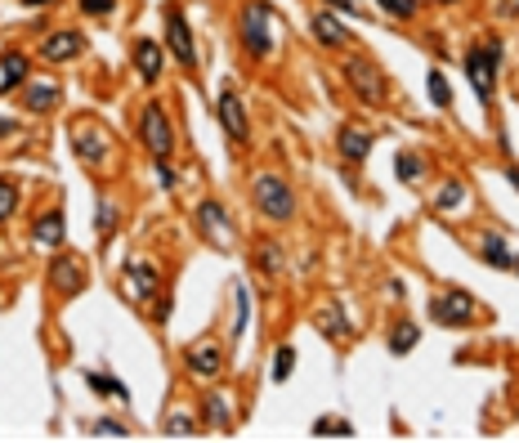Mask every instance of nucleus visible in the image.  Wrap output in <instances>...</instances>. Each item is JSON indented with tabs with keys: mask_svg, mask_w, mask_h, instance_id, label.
<instances>
[{
	"mask_svg": "<svg viewBox=\"0 0 519 443\" xmlns=\"http://www.w3.org/2000/svg\"><path fill=\"white\" fill-rule=\"evenodd\" d=\"M72 54H81V31H54V36L45 41V59L49 63H63Z\"/></svg>",
	"mask_w": 519,
	"mask_h": 443,
	"instance_id": "ddd939ff",
	"label": "nucleus"
},
{
	"mask_svg": "<svg viewBox=\"0 0 519 443\" xmlns=\"http://www.w3.org/2000/svg\"><path fill=\"white\" fill-rule=\"evenodd\" d=\"M31 242H36L41 251L63 247V215H59V211H49L45 219H36V229H31Z\"/></svg>",
	"mask_w": 519,
	"mask_h": 443,
	"instance_id": "9b49d317",
	"label": "nucleus"
},
{
	"mask_svg": "<svg viewBox=\"0 0 519 443\" xmlns=\"http://www.w3.org/2000/svg\"><path fill=\"white\" fill-rule=\"evenodd\" d=\"M497 67H501V41H488L483 49H470V54H465V76H470L479 99H493Z\"/></svg>",
	"mask_w": 519,
	"mask_h": 443,
	"instance_id": "f257e3e1",
	"label": "nucleus"
},
{
	"mask_svg": "<svg viewBox=\"0 0 519 443\" xmlns=\"http://www.w3.org/2000/svg\"><path fill=\"white\" fill-rule=\"evenodd\" d=\"M412 345H416V327H394L390 349H394V354H403V349H412Z\"/></svg>",
	"mask_w": 519,
	"mask_h": 443,
	"instance_id": "bb28decb",
	"label": "nucleus"
},
{
	"mask_svg": "<svg viewBox=\"0 0 519 443\" xmlns=\"http://www.w3.org/2000/svg\"><path fill=\"white\" fill-rule=\"evenodd\" d=\"M296 367V349H278V363H273V381H287Z\"/></svg>",
	"mask_w": 519,
	"mask_h": 443,
	"instance_id": "cd10ccee",
	"label": "nucleus"
},
{
	"mask_svg": "<svg viewBox=\"0 0 519 443\" xmlns=\"http://www.w3.org/2000/svg\"><path fill=\"white\" fill-rule=\"evenodd\" d=\"M394 170H398V179H408V184H412V179H421V161H416L412 152H403V157L394 161Z\"/></svg>",
	"mask_w": 519,
	"mask_h": 443,
	"instance_id": "a878e982",
	"label": "nucleus"
},
{
	"mask_svg": "<svg viewBox=\"0 0 519 443\" xmlns=\"http://www.w3.org/2000/svg\"><path fill=\"white\" fill-rule=\"evenodd\" d=\"M94 434H104V439H112V434H116V439H121L126 430H121L116 421H99V425H94Z\"/></svg>",
	"mask_w": 519,
	"mask_h": 443,
	"instance_id": "473e14b6",
	"label": "nucleus"
},
{
	"mask_svg": "<svg viewBox=\"0 0 519 443\" xmlns=\"http://www.w3.org/2000/svg\"><path fill=\"white\" fill-rule=\"evenodd\" d=\"M0 134H14V121H9V116H0Z\"/></svg>",
	"mask_w": 519,
	"mask_h": 443,
	"instance_id": "c9c22d12",
	"label": "nucleus"
},
{
	"mask_svg": "<svg viewBox=\"0 0 519 443\" xmlns=\"http://www.w3.org/2000/svg\"><path fill=\"white\" fill-rule=\"evenodd\" d=\"M385 14H394V19H408V14L416 9V0H381Z\"/></svg>",
	"mask_w": 519,
	"mask_h": 443,
	"instance_id": "c756f323",
	"label": "nucleus"
},
{
	"mask_svg": "<svg viewBox=\"0 0 519 443\" xmlns=\"http://www.w3.org/2000/svg\"><path fill=\"white\" fill-rule=\"evenodd\" d=\"M220 121H224V130H228V139H246L251 134V126H246V112H242V99L238 94H220Z\"/></svg>",
	"mask_w": 519,
	"mask_h": 443,
	"instance_id": "6e6552de",
	"label": "nucleus"
},
{
	"mask_svg": "<svg viewBox=\"0 0 519 443\" xmlns=\"http://www.w3.org/2000/svg\"><path fill=\"white\" fill-rule=\"evenodd\" d=\"M313 31H318V41H323V45H341L345 41V27L336 19H327V14H318V19H313Z\"/></svg>",
	"mask_w": 519,
	"mask_h": 443,
	"instance_id": "aec40b11",
	"label": "nucleus"
},
{
	"mask_svg": "<svg viewBox=\"0 0 519 443\" xmlns=\"http://www.w3.org/2000/svg\"><path fill=\"white\" fill-rule=\"evenodd\" d=\"M166 434H175V439L193 434V417H171V421H166Z\"/></svg>",
	"mask_w": 519,
	"mask_h": 443,
	"instance_id": "2f4dec72",
	"label": "nucleus"
},
{
	"mask_svg": "<svg viewBox=\"0 0 519 443\" xmlns=\"http://www.w3.org/2000/svg\"><path fill=\"white\" fill-rule=\"evenodd\" d=\"M256 201H260V211L269 219H291V211H296V197H291V189L278 175H260L256 179Z\"/></svg>",
	"mask_w": 519,
	"mask_h": 443,
	"instance_id": "f03ea898",
	"label": "nucleus"
},
{
	"mask_svg": "<svg viewBox=\"0 0 519 443\" xmlns=\"http://www.w3.org/2000/svg\"><path fill=\"white\" fill-rule=\"evenodd\" d=\"M135 67H139V76L157 81V72H161V49H157L153 41H139V45H135Z\"/></svg>",
	"mask_w": 519,
	"mask_h": 443,
	"instance_id": "4468645a",
	"label": "nucleus"
},
{
	"mask_svg": "<svg viewBox=\"0 0 519 443\" xmlns=\"http://www.w3.org/2000/svg\"><path fill=\"white\" fill-rule=\"evenodd\" d=\"M94 389H99V394H116V399H126V385L121 381H108V377H94V372H90V377H86Z\"/></svg>",
	"mask_w": 519,
	"mask_h": 443,
	"instance_id": "c85d7f7f",
	"label": "nucleus"
},
{
	"mask_svg": "<svg viewBox=\"0 0 519 443\" xmlns=\"http://www.w3.org/2000/svg\"><path fill=\"white\" fill-rule=\"evenodd\" d=\"M430 318L443 327H465V322H475V300L465 292H439L430 300Z\"/></svg>",
	"mask_w": 519,
	"mask_h": 443,
	"instance_id": "7ed1b4c3",
	"label": "nucleus"
},
{
	"mask_svg": "<svg viewBox=\"0 0 519 443\" xmlns=\"http://www.w3.org/2000/svg\"><path fill=\"white\" fill-rule=\"evenodd\" d=\"M461 197H465V189H461L457 179H452V184H443V189H439L434 206H439V211H452V206H461Z\"/></svg>",
	"mask_w": 519,
	"mask_h": 443,
	"instance_id": "5701e85b",
	"label": "nucleus"
},
{
	"mask_svg": "<svg viewBox=\"0 0 519 443\" xmlns=\"http://www.w3.org/2000/svg\"><path fill=\"white\" fill-rule=\"evenodd\" d=\"M23 76H27V59L23 54H5V76H0V85L9 90V85H19Z\"/></svg>",
	"mask_w": 519,
	"mask_h": 443,
	"instance_id": "4be33fe9",
	"label": "nucleus"
},
{
	"mask_svg": "<svg viewBox=\"0 0 519 443\" xmlns=\"http://www.w3.org/2000/svg\"><path fill=\"white\" fill-rule=\"evenodd\" d=\"M81 278H86V269H81L76 260H54V264H49V282H54L59 296H72L81 287Z\"/></svg>",
	"mask_w": 519,
	"mask_h": 443,
	"instance_id": "1a4fd4ad",
	"label": "nucleus"
},
{
	"mask_svg": "<svg viewBox=\"0 0 519 443\" xmlns=\"http://www.w3.org/2000/svg\"><path fill=\"white\" fill-rule=\"evenodd\" d=\"M104 152H108V139H104V134H81V130H76V157L99 161Z\"/></svg>",
	"mask_w": 519,
	"mask_h": 443,
	"instance_id": "a211bd4d",
	"label": "nucleus"
},
{
	"mask_svg": "<svg viewBox=\"0 0 519 443\" xmlns=\"http://www.w3.org/2000/svg\"><path fill=\"white\" fill-rule=\"evenodd\" d=\"M130 282H135L139 296H148L157 287V269H148V260H130Z\"/></svg>",
	"mask_w": 519,
	"mask_h": 443,
	"instance_id": "6ab92c4d",
	"label": "nucleus"
},
{
	"mask_svg": "<svg viewBox=\"0 0 519 443\" xmlns=\"http://www.w3.org/2000/svg\"><path fill=\"white\" fill-rule=\"evenodd\" d=\"M425 85H430V99H434L439 108H448V104H452V90H448L443 72H430V76H425Z\"/></svg>",
	"mask_w": 519,
	"mask_h": 443,
	"instance_id": "b1692460",
	"label": "nucleus"
},
{
	"mask_svg": "<svg viewBox=\"0 0 519 443\" xmlns=\"http://www.w3.org/2000/svg\"><path fill=\"white\" fill-rule=\"evenodd\" d=\"M197 219H202V229L215 237L220 247H228L233 242V229H228V219H224V211L215 206V201H202V211H197Z\"/></svg>",
	"mask_w": 519,
	"mask_h": 443,
	"instance_id": "f8f14e48",
	"label": "nucleus"
},
{
	"mask_svg": "<svg viewBox=\"0 0 519 443\" xmlns=\"http://www.w3.org/2000/svg\"><path fill=\"white\" fill-rule=\"evenodd\" d=\"M14 211H19V193H14L9 179H0V219H9Z\"/></svg>",
	"mask_w": 519,
	"mask_h": 443,
	"instance_id": "393cba45",
	"label": "nucleus"
},
{
	"mask_svg": "<svg viewBox=\"0 0 519 443\" xmlns=\"http://www.w3.org/2000/svg\"><path fill=\"white\" fill-rule=\"evenodd\" d=\"M206 417H211L215 430H228V425H233V412H228V403H224L220 394H211V399H206Z\"/></svg>",
	"mask_w": 519,
	"mask_h": 443,
	"instance_id": "412c9836",
	"label": "nucleus"
},
{
	"mask_svg": "<svg viewBox=\"0 0 519 443\" xmlns=\"http://www.w3.org/2000/svg\"><path fill=\"white\" fill-rule=\"evenodd\" d=\"M139 130H143V144L153 148V157H166L171 152V126H166V112L157 108V104H148L143 108V121H139Z\"/></svg>",
	"mask_w": 519,
	"mask_h": 443,
	"instance_id": "423d86ee",
	"label": "nucleus"
},
{
	"mask_svg": "<svg viewBox=\"0 0 519 443\" xmlns=\"http://www.w3.org/2000/svg\"><path fill=\"white\" fill-rule=\"evenodd\" d=\"M224 367V354H220V345H197V349H188V372L193 377H215V372Z\"/></svg>",
	"mask_w": 519,
	"mask_h": 443,
	"instance_id": "9d476101",
	"label": "nucleus"
},
{
	"mask_svg": "<svg viewBox=\"0 0 519 443\" xmlns=\"http://www.w3.org/2000/svg\"><path fill=\"white\" fill-rule=\"evenodd\" d=\"M166 31H171L175 59H179L183 67H193V63H197V49H193V31H188V23H183L179 9H166Z\"/></svg>",
	"mask_w": 519,
	"mask_h": 443,
	"instance_id": "0eeeda50",
	"label": "nucleus"
},
{
	"mask_svg": "<svg viewBox=\"0 0 519 443\" xmlns=\"http://www.w3.org/2000/svg\"><path fill=\"white\" fill-rule=\"evenodd\" d=\"M345 76L349 85L367 99V104H385V76H381V67L376 63H367V59H349L345 63Z\"/></svg>",
	"mask_w": 519,
	"mask_h": 443,
	"instance_id": "20e7f679",
	"label": "nucleus"
},
{
	"mask_svg": "<svg viewBox=\"0 0 519 443\" xmlns=\"http://www.w3.org/2000/svg\"><path fill=\"white\" fill-rule=\"evenodd\" d=\"M242 41H246L251 54H269L273 36H269V9L264 5H246L242 9Z\"/></svg>",
	"mask_w": 519,
	"mask_h": 443,
	"instance_id": "39448f33",
	"label": "nucleus"
},
{
	"mask_svg": "<svg viewBox=\"0 0 519 443\" xmlns=\"http://www.w3.org/2000/svg\"><path fill=\"white\" fill-rule=\"evenodd\" d=\"M341 152H345L349 161H363L367 152H372V134H363V130H354V126L341 130Z\"/></svg>",
	"mask_w": 519,
	"mask_h": 443,
	"instance_id": "2eb2a0df",
	"label": "nucleus"
},
{
	"mask_svg": "<svg viewBox=\"0 0 519 443\" xmlns=\"http://www.w3.org/2000/svg\"><path fill=\"white\" fill-rule=\"evenodd\" d=\"M23 5H49V0H23Z\"/></svg>",
	"mask_w": 519,
	"mask_h": 443,
	"instance_id": "4c0bfd02",
	"label": "nucleus"
},
{
	"mask_svg": "<svg viewBox=\"0 0 519 443\" xmlns=\"http://www.w3.org/2000/svg\"><path fill=\"white\" fill-rule=\"evenodd\" d=\"M108 224H112V206L104 201V206H99V229H108Z\"/></svg>",
	"mask_w": 519,
	"mask_h": 443,
	"instance_id": "f704fd0d",
	"label": "nucleus"
},
{
	"mask_svg": "<svg viewBox=\"0 0 519 443\" xmlns=\"http://www.w3.org/2000/svg\"><path fill=\"white\" fill-rule=\"evenodd\" d=\"M483 260L497 264V269H515V274H519V255H515V251H506L501 242H493V237L483 242Z\"/></svg>",
	"mask_w": 519,
	"mask_h": 443,
	"instance_id": "f3484780",
	"label": "nucleus"
},
{
	"mask_svg": "<svg viewBox=\"0 0 519 443\" xmlns=\"http://www.w3.org/2000/svg\"><path fill=\"white\" fill-rule=\"evenodd\" d=\"M506 179H510V184H515V189H519V170H510V175H506Z\"/></svg>",
	"mask_w": 519,
	"mask_h": 443,
	"instance_id": "e433bc0d",
	"label": "nucleus"
},
{
	"mask_svg": "<svg viewBox=\"0 0 519 443\" xmlns=\"http://www.w3.org/2000/svg\"><path fill=\"white\" fill-rule=\"evenodd\" d=\"M81 5H86L90 14H108V9H112V0H81Z\"/></svg>",
	"mask_w": 519,
	"mask_h": 443,
	"instance_id": "72a5a7b5",
	"label": "nucleus"
},
{
	"mask_svg": "<svg viewBox=\"0 0 519 443\" xmlns=\"http://www.w3.org/2000/svg\"><path fill=\"white\" fill-rule=\"evenodd\" d=\"M313 434H318V439H323V434H345V439H349L354 430H349L345 421H318V425H313Z\"/></svg>",
	"mask_w": 519,
	"mask_h": 443,
	"instance_id": "7c9ffc66",
	"label": "nucleus"
},
{
	"mask_svg": "<svg viewBox=\"0 0 519 443\" xmlns=\"http://www.w3.org/2000/svg\"><path fill=\"white\" fill-rule=\"evenodd\" d=\"M54 104H59V85L54 81H36L27 90V108L31 112H45V108H54Z\"/></svg>",
	"mask_w": 519,
	"mask_h": 443,
	"instance_id": "dca6fc26",
	"label": "nucleus"
}]
</instances>
